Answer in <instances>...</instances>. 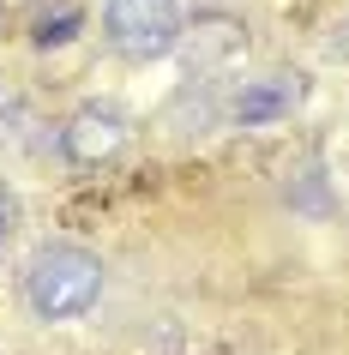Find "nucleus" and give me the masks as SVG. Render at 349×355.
<instances>
[{"label":"nucleus","instance_id":"nucleus-1","mask_svg":"<svg viewBox=\"0 0 349 355\" xmlns=\"http://www.w3.org/2000/svg\"><path fill=\"white\" fill-rule=\"evenodd\" d=\"M96 295H103V259L91 247L55 241L37 247L24 265V301L37 319H78L96 307Z\"/></svg>","mask_w":349,"mask_h":355},{"label":"nucleus","instance_id":"nucleus-2","mask_svg":"<svg viewBox=\"0 0 349 355\" xmlns=\"http://www.w3.org/2000/svg\"><path fill=\"white\" fill-rule=\"evenodd\" d=\"M114 55L127 60H163L169 49H181V0H109L103 12Z\"/></svg>","mask_w":349,"mask_h":355},{"label":"nucleus","instance_id":"nucleus-3","mask_svg":"<svg viewBox=\"0 0 349 355\" xmlns=\"http://www.w3.org/2000/svg\"><path fill=\"white\" fill-rule=\"evenodd\" d=\"M133 139V121L114 103H85V109L67 114V127H60V150H67V163L78 168H103L114 163Z\"/></svg>","mask_w":349,"mask_h":355},{"label":"nucleus","instance_id":"nucleus-4","mask_svg":"<svg viewBox=\"0 0 349 355\" xmlns=\"http://www.w3.org/2000/svg\"><path fill=\"white\" fill-rule=\"evenodd\" d=\"M295 103H301V78L295 73H271V78H253L247 91H235L229 121H235V127H265V121H283Z\"/></svg>","mask_w":349,"mask_h":355},{"label":"nucleus","instance_id":"nucleus-5","mask_svg":"<svg viewBox=\"0 0 349 355\" xmlns=\"http://www.w3.org/2000/svg\"><path fill=\"white\" fill-rule=\"evenodd\" d=\"M181 42H187V67H217V60H241V24H229V19H199L193 31H181Z\"/></svg>","mask_w":349,"mask_h":355},{"label":"nucleus","instance_id":"nucleus-6","mask_svg":"<svg viewBox=\"0 0 349 355\" xmlns=\"http://www.w3.org/2000/svg\"><path fill=\"white\" fill-rule=\"evenodd\" d=\"M73 31H78V12H60V19H42V24H37V42L49 49V42H67Z\"/></svg>","mask_w":349,"mask_h":355},{"label":"nucleus","instance_id":"nucleus-7","mask_svg":"<svg viewBox=\"0 0 349 355\" xmlns=\"http://www.w3.org/2000/svg\"><path fill=\"white\" fill-rule=\"evenodd\" d=\"M6 229H12V199H0V241H6Z\"/></svg>","mask_w":349,"mask_h":355}]
</instances>
